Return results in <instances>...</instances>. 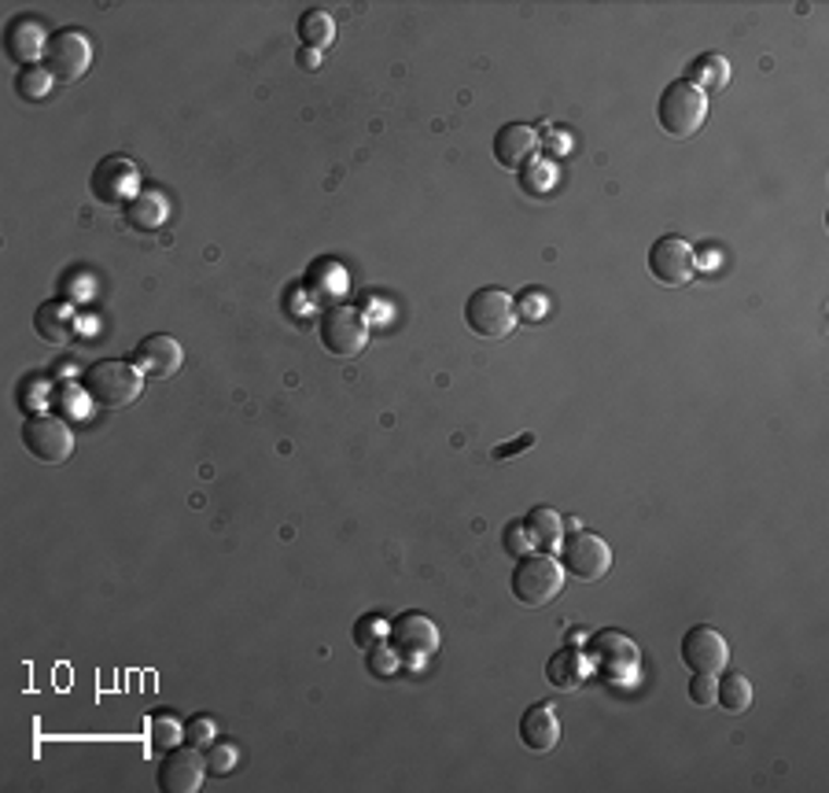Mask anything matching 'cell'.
<instances>
[{
    "instance_id": "obj_1",
    "label": "cell",
    "mask_w": 829,
    "mask_h": 793,
    "mask_svg": "<svg viewBox=\"0 0 829 793\" xmlns=\"http://www.w3.org/2000/svg\"><path fill=\"white\" fill-rule=\"evenodd\" d=\"M513 598L528 609H545L564 594V568L550 554H524L513 568Z\"/></svg>"
},
{
    "instance_id": "obj_2",
    "label": "cell",
    "mask_w": 829,
    "mask_h": 793,
    "mask_svg": "<svg viewBox=\"0 0 829 793\" xmlns=\"http://www.w3.org/2000/svg\"><path fill=\"white\" fill-rule=\"evenodd\" d=\"M141 388H144V373L136 365L122 362V358H104L96 362L89 373H85V395L104 406V410H122L141 399Z\"/></svg>"
},
{
    "instance_id": "obj_3",
    "label": "cell",
    "mask_w": 829,
    "mask_h": 793,
    "mask_svg": "<svg viewBox=\"0 0 829 793\" xmlns=\"http://www.w3.org/2000/svg\"><path fill=\"white\" fill-rule=\"evenodd\" d=\"M657 119H660L668 137H678V141L694 137V133H700V125H705V119H708V96L700 93L697 85H689L686 79L671 82L668 89L660 93Z\"/></svg>"
},
{
    "instance_id": "obj_4",
    "label": "cell",
    "mask_w": 829,
    "mask_h": 793,
    "mask_svg": "<svg viewBox=\"0 0 829 793\" xmlns=\"http://www.w3.org/2000/svg\"><path fill=\"white\" fill-rule=\"evenodd\" d=\"M520 314H516V299L505 288H480L468 296L465 303V325L472 328L480 340H505L513 333Z\"/></svg>"
},
{
    "instance_id": "obj_5",
    "label": "cell",
    "mask_w": 829,
    "mask_h": 793,
    "mask_svg": "<svg viewBox=\"0 0 829 793\" xmlns=\"http://www.w3.org/2000/svg\"><path fill=\"white\" fill-rule=\"evenodd\" d=\"M321 344L336 358H355L369 344V317L355 307H332L321 314Z\"/></svg>"
},
{
    "instance_id": "obj_6",
    "label": "cell",
    "mask_w": 829,
    "mask_h": 793,
    "mask_svg": "<svg viewBox=\"0 0 829 793\" xmlns=\"http://www.w3.org/2000/svg\"><path fill=\"white\" fill-rule=\"evenodd\" d=\"M587 657L593 661V672L601 675V680L609 683H623L630 680L634 672H638V646L630 642L623 632H598L587 642Z\"/></svg>"
},
{
    "instance_id": "obj_7",
    "label": "cell",
    "mask_w": 829,
    "mask_h": 793,
    "mask_svg": "<svg viewBox=\"0 0 829 793\" xmlns=\"http://www.w3.org/2000/svg\"><path fill=\"white\" fill-rule=\"evenodd\" d=\"M561 557H564V573L582 579V584H593V579H604L612 568V550L601 536L593 531H572L568 539L561 543Z\"/></svg>"
},
{
    "instance_id": "obj_8",
    "label": "cell",
    "mask_w": 829,
    "mask_h": 793,
    "mask_svg": "<svg viewBox=\"0 0 829 793\" xmlns=\"http://www.w3.org/2000/svg\"><path fill=\"white\" fill-rule=\"evenodd\" d=\"M89 67H93V45L82 31H60V34L48 37L45 71L52 74L56 82L71 85L82 79Z\"/></svg>"
},
{
    "instance_id": "obj_9",
    "label": "cell",
    "mask_w": 829,
    "mask_h": 793,
    "mask_svg": "<svg viewBox=\"0 0 829 793\" xmlns=\"http://www.w3.org/2000/svg\"><path fill=\"white\" fill-rule=\"evenodd\" d=\"M23 447L34 454L45 466H60L74 454V432L63 418H48V413H37L23 424Z\"/></svg>"
},
{
    "instance_id": "obj_10",
    "label": "cell",
    "mask_w": 829,
    "mask_h": 793,
    "mask_svg": "<svg viewBox=\"0 0 829 793\" xmlns=\"http://www.w3.org/2000/svg\"><path fill=\"white\" fill-rule=\"evenodd\" d=\"M89 192L104 207H125L136 192H141V173H136L133 159L125 156H107L93 167Z\"/></svg>"
},
{
    "instance_id": "obj_11",
    "label": "cell",
    "mask_w": 829,
    "mask_h": 793,
    "mask_svg": "<svg viewBox=\"0 0 829 793\" xmlns=\"http://www.w3.org/2000/svg\"><path fill=\"white\" fill-rule=\"evenodd\" d=\"M387 635H392L395 657L406 664H424L438 650V627L424 613H403L387 627Z\"/></svg>"
},
{
    "instance_id": "obj_12",
    "label": "cell",
    "mask_w": 829,
    "mask_h": 793,
    "mask_svg": "<svg viewBox=\"0 0 829 793\" xmlns=\"http://www.w3.org/2000/svg\"><path fill=\"white\" fill-rule=\"evenodd\" d=\"M207 757L196 749V746H178L170 749L159 764V771H155V779H159V790L163 793H196L203 790V782H207Z\"/></svg>"
},
{
    "instance_id": "obj_13",
    "label": "cell",
    "mask_w": 829,
    "mask_h": 793,
    "mask_svg": "<svg viewBox=\"0 0 829 793\" xmlns=\"http://www.w3.org/2000/svg\"><path fill=\"white\" fill-rule=\"evenodd\" d=\"M682 664H686L689 672H708V675L726 672V664H730L726 638L719 635L711 624L689 627L686 638H682Z\"/></svg>"
},
{
    "instance_id": "obj_14",
    "label": "cell",
    "mask_w": 829,
    "mask_h": 793,
    "mask_svg": "<svg viewBox=\"0 0 829 793\" xmlns=\"http://www.w3.org/2000/svg\"><path fill=\"white\" fill-rule=\"evenodd\" d=\"M697 269V255L694 248L686 244L682 237H660L649 251V274L668 288L689 285Z\"/></svg>"
},
{
    "instance_id": "obj_15",
    "label": "cell",
    "mask_w": 829,
    "mask_h": 793,
    "mask_svg": "<svg viewBox=\"0 0 829 793\" xmlns=\"http://www.w3.org/2000/svg\"><path fill=\"white\" fill-rule=\"evenodd\" d=\"M133 362H136V370H141L144 376H155V381H166V376H173V373L181 370L184 351H181V344L173 340V336H166V333H152L148 340H141V347H136Z\"/></svg>"
},
{
    "instance_id": "obj_16",
    "label": "cell",
    "mask_w": 829,
    "mask_h": 793,
    "mask_svg": "<svg viewBox=\"0 0 829 793\" xmlns=\"http://www.w3.org/2000/svg\"><path fill=\"white\" fill-rule=\"evenodd\" d=\"M539 130L534 125H524V122H513V125H502L494 133V159L502 163L505 170H520L534 152H539Z\"/></svg>"
},
{
    "instance_id": "obj_17",
    "label": "cell",
    "mask_w": 829,
    "mask_h": 793,
    "mask_svg": "<svg viewBox=\"0 0 829 793\" xmlns=\"http://www.w3.org/2000/svg\"><path fill=\"white\" fill-rule=\"evenodd\" d=\"M520 742L531 753H553L561 746V720L553 712V705H531L520 720Z\"/></svg>"
},
{
    "instance_id": "obj_18",
    "label": "cell",
    "mask_w": 829,
    "mask_h": 793,
    "mask_svg": "<svg viewBox=\"0 0 829 793\" xmlns=\"http://www.w3.org/2000/svg\"><path fill=\"white\" fill-rule=\"evenodd\" d=\"M45 48L48 37L34 15H19L8 23V52H12V60L23 67H37V56H45Z\"/></svg>"
},
{
    "instance_id": "obj_19",
    "label": "cell",
    "mask_w": 829,
    "mask_h": 793,
    "mask_svg": "<svg viewBox=\"0 0 829 793\" xmlns=\"http://www.w3.org/2000/svg\"><path fill=\"white\" fill-rule=\"evenodd\" d=\"M34 333L41 336L45 344H67L74 336V307L63 303V299L41 303L34 314Z\"/></svg>"
},
{
    "instance_id": "obj_20",
    "label": "cell",
    "mask_w": 829,
    "mask_h": 793,
    "mask_svg": "<svg viewBox=\"0 0 829 793\" xmlns=\"http://www.w3.org/2000/svg\"><path fill=\"white\" fill-rule=\"evenodd\" d=\"M590 672V657L579 653L575 646H564V650H557L550 657V664H545V680H550L557 690H575L582 680H587Z\"/></svg>"
},
{
    "instance_id": "obj_21",
    "label": "cell",
    "mask_w": 829,
    "mask_h": 793,
    "mask_svg": "<svg viewBox=\"0 0 829 793\" xmlns=\"http://www.w3.org/2000/svg\"><path fill=\"white\" fill-rule=\"evenodd\" d=\"M524 531H528L531 546L553 554V550H561V543H564V517L550 506H534L528 520H524Z\"/></svg>"
},
{
    "instance_id": "obj_22",
    "label": "cell",
    "mask_w": 829,
    "mask_h": 793,
    "mask_svg": "<svg viewBox=\"0 0 829 793\" xmlns=\"http://www.w3.org/2000/svg\"><path fill=\"white\" fill-rule=\"evenodd\" d=\"M125 221L141 233H155V229L166 221V200L159 192H136V196L125 203Z\"/></svg>"
},
{
    "instance_id": "obj_23",
    "label": "cell",
    "mask_w": 829,
    "mask_h": 793,
    "mask_svg": "<svg viewBox=\"0 0 829 793\" xmlns=\"http://www.w3.org/2000/svg\"><path fill=\"white\" fill-rule=\"evenodd\" d=\"M689 85H697L700 93H723L726 85H730V63H726V56H719V52H708V56H700V60L689 67V79H686Z\"/></svg>"
},
{
    "instance_id": "obj_24",
    "label": "cell",
    "mask_w": 829,
    "mask_h": 793,
    "mask_svg": "<svg viewBox=\"0 0 829 793\" xmlns=\"http://www.w3.org/2000/svg\"><path fill=\"white\" fill-rule=\"evenodd\" d=\"M299 41L307 48H314V52H325V48L336 41V19H332L328 12H321V8L307 12L299 19Z\"/></svg>"
},
{
    "instance_id": "obj_25",
    "label": "cell",
    "mask_w": 829,
    "mask_h": 793,
    "mask_svg": "<svg viewBox=\"0 0 829 793\" xmlns=\"http://www.w3.org/2000/svg\"><path fill=\"white\" fill-rule=\"evenodd\" d=\"M716 705H723L726 712H745L748 705H753V683H748V675L741 672H726L723 680H719V690H716Z\"/></svg>"
},
{
    "instance_id": "obj_26",
    "label": "cell",
    "mask_w": 829,
    "mask_h": 793,
    "mask_svg": "<svg viewBox=\"0 0 829 793\" xmlns=\"http://www.w3.org/2000/svg\"><path fill=\"white\" fill-rule=\"evenodd\" d=\"M148 738H152V749L170 753L184 742V723L173 712H155L148 720Z\"/></svg>"
},
{
    "instance_id": "obj_27",
    "label": "cell",
    "mask_w": 829,
    "mask_h": 793,
    "mask_svg": "<svg viewBox=\"0 0 829 793\" xmlns=\"http://www.w3.org/2000/svg\"><path fill=\"white\" fill-rule=\"evenodd\" d=\"M52 74L45 71V67H23V71L15 74V93L23 96L26 104H37L45 100L48 89H52Z\"/></svg>"
},
{
    "instance_id": "obj_28",
    "label": "cell",
    "mask_w": 829,
    "mask_h": 793,
    "mask_svg": "<svg viewBox=\"0 0 829 793\" xmlns=\"http://www.w3.org/2000/svg\"><path fill=\"white\" fill-rule=\"evenodd\" d=\"M240 764V749L232 746V742H211L207 746V771L214 779H226L237 771Z\"/></svg>"
},
{
    "instance_id": "obj_29",
    "label": "cell",
    "mask_w": 829,
    "mask_h": 793,
    "mask_svg": "<svg viewBox=\"0 0 829 793\" xmlns=\"http://www.w3.org/2000/svg\"><path fill=\"white\" fill-rule=\"evenodd\" d=\"M214 731H218V723H214L211 716H192V720L184 723V742L196 749H207L214 742Z\"/></svg>"
},
{
    "instance_id": "obj_30",
    "label": "cell",
    "mask_w": 829,
    "mask_h": 793,
    "mask_svg": "<svg viewBox=\"0 0 829 793\" xmlns=\"http://www.w3.org/2000/svg\"><path fill=\"white\" fill-rule=\"evenodd\" d=\"M716 690H719L716 675L694 672V680H689V701H694V705H716Z\"/></svg>"
},
{
    "instance_id": "obj_31",
    "label": "cell",
    "mask_w": 829,
    "mask_h": 793,
    "mask_svg": "<svg viewBox=\"0 0 829 793\" xmlns=\"http://www.w3.org/2000/svg\"><path fill=\"white\" fill-rule=\"evenodd\" d=\"M520 185L528 189L531 196H534V192H545V189H550V185H553V170H550V163H531V167L520 173Z\"/></svg>"
},
{
    "instance_id": "obj_32",
    "label": "cell",
    "mask_w": 829,
    "mask_h": 793,
    "mask_svg": "<svg viewBox=\"0 0 829 793\" xmlns=\"http://www.w3.org/2000/svg\"><path fill=\"white\" fill-rule=\"evenodd\" d=\"M502 543H505V550H509V554H516V557H524V554L531 550V539H528V531H524V525H509V528H505Z\"/></svg>"
},
{
    "instance_id": "obj_33",
    "label": "cell",
    "mask_w": 829,
    "mask_h": 793,
    "mask_svg": "<svg viewBox=\"0 0 829 793\" xmlns=\"http://www.w3.org/2000/svg\"><path fill=\"white\" fill-rule=\"evenodd\" d=\"M384 638H387V627L380 621H365L362 627H355V642H362V646L384 642Z\"/></svg>"
},
{
    "instance_id": "obj_34",
    "label": "cell",
    "mask_w": 829,
    "mask_h": 793,
    "mask_svg": "<svg viewBox=\"0 0 829 793\" xmlns=\"http://www.w3.org/2000/svg\"><path fill=\"white\" fill-rule=\"evenodd\" d=\"M516 314H524L528 322H539V317H545V299L539 292H528L520 299V307H516Z\"/></svg>"
},
{
    "instance_id": "obj_35",
    "label": "cell",
    "mask_w": 829,
    "mask_h": 793,
    "mask_svg": "<svg viewBox=\"0 0 829 793\" xmlns=\"http://www.w3.org/2000/svg\"><path fill=\"white\" fill-rule=\"evenodd\" d=\"M369 661H373V672L376 675H387V672H395V650H387V646H376L373 653H369Z\"/></svg>"
},
{
    "instance_id": "obj_36",
    "label": "cell",
    "mask_w": 829,
    "mask_h": 793,
    "mask_svg": "<svg viewBox=\"0 0 829 793\" xmlns=\"http://www.w3.org/2000/svg\"><path fill=\"white\" fill-rule=\"evenodd\" d=\"M534 443V436H520V440H513V443H505V447H494V458L497 461H505V458H513V454H520V450H528Z\"/></svg>"
},
{
    "instance_id": "obj_37",
    "label": "cell",
    "mask_w": 829,
    "mask_h": 793,
    "mask_svg": "<svg viewBox=\"0 0 829 793\" xmlns=\"http://www.w3.org/2000/svg\"><path fill=\"white\" fill-rule=\"evenodd\" d=\"M317 60H321V56L314 52V48H307V52L299 56V63H302V67H310V71H314V67H317Z\"/></svg>"
}]
</instances>
